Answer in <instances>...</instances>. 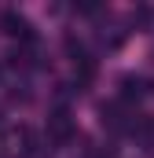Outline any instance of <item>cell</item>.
Wrapping results in <instances>:
<instances>
[{
  "mask_svg": "<svg viewBox=\"0 0 154 158\" xmlns=\"http://www.w3.org/2000/svg\"><path fill=\"white\" fill-rule=\"evenodd\" d=\"M48 132H51V140H55V143L70 140V132H74V125H70V114H66V110H59V114L51 118V125H48Z\"/></svg>",
  "mask_w": 154,
  "mask_h": 158,
  "instance_id": "cell-1",
  "label": "cell"
},
{
  "mask_svg": "<svg viewBox=\"0 0 154 158\" xmlns=\"http://www.w3.org/2000/svg\"><path fill=\"white\" fill-rule=\"evenodd\" d=\"M4 22L11 26L7 33H15V37H30V22H26V19H18V15H7Z\"/></svg>",
  "mask_w": 154,
  "mask_h": 158,
  "instance_id": "cell-2",
  "label": "cell"
}]
</instances>
